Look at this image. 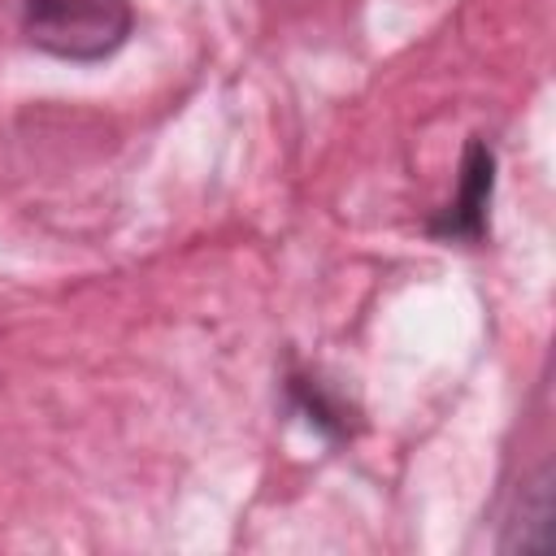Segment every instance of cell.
I'll return each mask as SVG.
<instances>
[{
	"label": "cell",
	"instance_id": "cell-1",
	"mask_svg": "<svg viewBox=\"0 0 556 556\" xmlns=\"http://www.w3.org/2000/svg\"><path fill=\"white\" fill-rule=\"evenodd\" d=\"M13 30L61 61H104L130 35V0H0Z\"/></svg>",
	"mask_w": 556,
	"mask_h": 556
},
{
	"label": "cell",
	"instance_id": "cell-2",
	"mask_svg": "<svg viewBox=\"0 0 556 556\" xmlns=\"http://www.w3.org/2000/svg\"><path fill=\"white\" fill-rule=\"evenodd\" d=\"M491 200V152L482 143H469L465 152V178L456 200L447 204L443 222L434 226L439 235H460V239H478L482 235V208Z\"/></svg>",
	"mask_w": 556,
	"mask_h": 556
}]
</instances>
